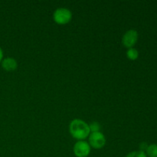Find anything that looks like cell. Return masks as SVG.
<instances>
[{"mask_svg": "<svg viewBox=\"0 0 157 157\" xmlns=\"http://www.w3.org/2000/svg\"><path fill=\"white\" fill-rule=\"evenodd\" d=\"M145 153L147 157H157V144L149 145Z\"/></svg>", "mask_w": 157, "mask_h": 157, "instance_id": "cell-7", "label": "cell"}, {"mask_svg": "<svg viewBox=\"0 0 157 157\" xmlns=\"http://www.w3.org/2000/svg\"><path fill=\"white\" fill-rule=\"evenodd\" d=\"M72 13L66 8H59L55 11L53 14V19L57 24L66 25L71 21Z\"/></svg>", "mask_w": 157, "mask_h": 157, "instance_id": "cell-2", "label": "cell"}, {"mask_svg": "<svg viewBox=\"0 0 157 157\" xmlns=\"http://www.w3.org/2000/svg\"><path fill=\"white\" fill-rule=\"evenodd\" d=\"M90 149L89 144L84 140H79L74 146V153L77 157H87L90 153Z\"/></svg>", "mask_w": 157, "mask_h": 157, "instance_id": "cell-4", "label": "cell"}, {"mask_svg": "<svg viewBox=\"0 0 157 157\" xmlns=\"http://www.w3.org/2000/svg\"><path fill=\"white\" fill-rule=\"evenodd\" d=\"M89 128H90V130L91 133L100 132V130H101V125L99 124V123L94 121V122L90 123V124H89Z\"/></svg>", "mask_w": 157, "mask_h": 157, "instance_id": "cell-9", "label": "cell"}, {"mask_svg": "<svg viewBox=\"0 0 157 157\" xmlns=\"http://www.w3.org/2000/svg\"><path fill=\"white\" fill-rule=\"evenodd\" d=\"M2 67L6 71H13L18 67L16 60L12 58H6L2 61Z\"/></svg>", "mask_w": 157, "mask_h": 157, "instance_id": "cell-6", "label": "cell"}, {"mask_svg": "<svg viewBox=\"0 0 157 157\" xmlns=\"http://www.w3.org/2000/svg\"><path fill=\"white\" fill-rule=\"evenodd\" d=\"M88 144L92 148L100 150L105 146L106 138L101 132L90 133L88 136Z\"/></svg>", "mask_w": 157, "mask_h": 157, "instance_id": "cell-3", "label": "cell"}, {"mask_svg": "<svg viewBox=\"0 0 157 157\" xmlns=\"http://www.w3.org/2000/svg\"><path fill=\"white\" fill-rule=\"evenodd\" d=\"M148 144L146 142H143L140 144V151L144 152V153H146L147 150V147H148Z\"/></svg>", "mask_w": 157, "mask_h": 157, "instance_id": "cell-11", "label": "cell"}, {"mask_svg": "<svg viewBox=\"0 0 157 157\" xmlns=\"http://www.w3.org/2000/svg\"><path fill=\"white\" fill-rule=\"evenodd\" d=\"M126 157H147L145 153L141 151H133L131 153H128Z\"/></svg>", "mask_w": 157, "mask_h": 157, "instance_id": "cell-10", "label": "cell"}, {"mask_svg": "<svg viewBox=\"0 0 157 157\" xmlns=\"http://www.w3.org/2000/svg\"><path fill=\"white\" fill-rule=\"evenodd\" d=\"M2 60H3V52H2V49L0 48V63L2 62Z\"/></svg>", "mask_w": 157, "mask_h": 157, "instance_id": "cell-12", "label": "cell"}, {"mask_svg": "<svg viewBox=\"0 0 157 157\" xmlns=\"http://www.w3.org/2000/svg\"><path fill=\"white\" fill-rule=\"evenodd\" d=\"M69 132L72 137L78 140H84L90 133L89 124L80 119H75L70 123Z\"/></svg>", "mask_w": 157, "mask_h": 157, "instance_id": "cell-1", "label": "cell"}, {"mask_svg": "<svg viewBox=\"0 0 157 157\" xmlns=\"http://www.w3.org/2000/svg\"><path fill=\"white\" fill-rule=\"evenodd\" d=\"M138 40V32L134 29H130L124 34L122 38V43L127 48H131L136 44Z\"/></svg>", "mask_w": 157, "mask_h": 157, "instance_id": "cell-5", "label": "cell"}, {"mask_svg": "<svg viewBox=\"0 0 157 157\" xmlns=\"http://www.w3.org/2000/svg\"><path fill=\"white\" fill-rule=\"evenodd\" d=\"M127 56L131 61H135L139 57V52L134 48H128L127 52Z\"/></svg>", "mask_w": 157, "mask_h": 157, "instance_id": "cell-8", "label": "cell"}]
</instances>
